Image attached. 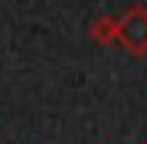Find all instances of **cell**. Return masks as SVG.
I'll return each mask as SVG.
<instances>
[{"instance_id":"obj_1","label":"cell","mask_w":147,"mask_h":144,"mask_svg":"<svg viewBox=\"0 0 147 144\" xmlns=\"http://www.w3.org/2000/svg\"><path fill=\"white\" fill-rule=\"evenodd\" d=\"M118 43L127 56H147V7L134 3L118 16Z\"/></svg>"},{"instance_id":"obj_2","label":"cell","mask_w":147,"mask_h":144,"mask_svg":"<svg viewBox=\"0 0 147 144\" xmlns=\"http://www.w3.org/2000/svg\"><path fill=\"white\" fill-rule=\"evenodd\" d=\"M88 36L95 39L98 46H108V43H118V16H101L88 26Z\"/></svg>"}]
</instances>
